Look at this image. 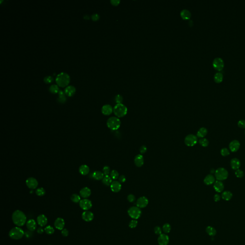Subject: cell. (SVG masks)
<instances>
[{
	"label": "cell",
	"mask_w": 245,
	"mask_h": 245,
	"mask_svg": "<svg viewBox=\"0 0 245 245\" xmlns=\"http://www.w3.org/2000/svg\"><path fill=\"white\" fill-rule=\"evenodd\" d=\"M25 235L26 236V237L27 238H32L33 237V233L32 232V231H27L25 233Z\"/></svg>",
	"instance_id": "54"
},
{
	"label": "cell",
	"mask_w": 245,
	"mask_h": 245,
	"mask_svg": "<svg viewBox=\"0 0 245 245\" xmlns=\"http://www.w3.org/2000/svg\"><path fill=\"white\" fill-rule=\"evenodd\" d=\"M27 228L28 230L32 232L34 231L36 229L37 227V224L34 219H29L27 222Z\"/></svg>",
	"instance_id": "22"
},
{
	"label": "cell",
	"mask_w": 245,
	"mask_h": 245,
	"mask_svg": "<svg viewBox=\"0 0 245 245\" xmlns=\"http://www.w3.org/2000/svg\"><path fill=\"white\" fill-rule=\"evenodd\" d=\"M44 231H45V230H44V229L42 228V227L40 226V227H39V228H38V229H37V232H38V234H42L44 233Z\"/></svg>",
	"instance_id": "58"
},
{
	"label": "cell",
	"mask_w": 245,
	"mask_h": 245,
	"mask_svg": "<svg viewBox=\"0 0 245 245\" xmlns=\"http://www.w3.org/2000/svg\"><path fill=\"white\" fill-rule=\"evenodd\" d=\"M100 16L97 14H95L91 16V19L94 21H97L99 19Z\"/></svg>",
	"instance_id": "56"
},
{
	"label": "cell",
	"mask_w": 245,
	"mask_h": 245,
	"mask_svg": "<svg viewBox=\"0 0 245 245\" xmlns=\"http://www.w3.org/2000/svg\"><path fill=\"white\" fill-rule=\"evenodd\" d=\"M127 200L129 202L133 203L136 200V197L133 194H130L127 196Z\"/></svg>",
	"instance_id": "48"
},
{
	"label": "cell",
	"mask_w": 245,
	"mask_h": 245,
	"mask_svg": "<svg viewBox=\"0 0 245 245\" xmlns=\"http://www.w3.org/2000/svg\"><path fill=\"white\" fill-rule=\"evenodd\" d=\"M11 218L13 222L18 227L24 226L27 222L26 215L23 212L19 210H16L13 213Z\"/></svg>",
	"instance_id": "1"
},
{
	"label": "cell",
	"mask_w": 245,
	"mask_h": 245,
	"mask_svg": "<svg viewBox=\"0 0 245 245\" xmlns=\"http://www.w3.org/2000/svg\"><path fill=\"white\" fill-rule=\"evenodd\" d=\"M79 205L80 207L84 211H88L92 207V204L91 201L87 199H84L80 200Z\"/></svg>",
	"instance_id": "9"
},
{
	"label": "cell",
	"mask_w": 245,
	"mask_h": 245,
	"mask_svg": "<svg viewBox=\"0 0 245 245\" xmlns=\"http://www.w3.org/2000/svg\"><path fill=\"white\" fill-rule=\"evenodd\" d=\"M207 134V130L204 127H202L198 131L197 133V136L200 138H204Z\"/></svg>",
	"instance_id": "30"
},
{
	"label": "cell",
	"mask_w": 245,
	"mask_h": 245,
	"mask_svg": "<svg viewBox=\"0 0 245 245\" xmlns=\"http://www.w3.org/2000/svg\"><path fill=\"white\" fill-rule=\"evenodd\" d=\"M163 230L165 233H170V230H171V226L169 224L166 223L163 226Z\"/></svg>",
	"instance_id": "41"
},
{
	"label": "cell",
	"mask_w": 245,
	"mask_h": 245,
	"mask_svg": "<svg viewBox=\"0 0 245 245\" xmlns=\"http://www.w3.org/2000/svg\"><path fill=\"white\" fill-rule=\"evenodd\" d=\"M44 230H45V233L48 235H52V234H54V233L55 232V230H54V228L53 227L50 226H46L44 229Z\"/></svg>",
	"instance_id": "38"
},
{
	"label": "cell",
	"mask_w": 245,
	"mask_h": 245,
	"mask_svg": "<svg viewBox=\"0 0 245 245\" xmlns=\"http://www.w3.org/2000/svg\"><path fill=\"white\" fill-rule=\"evenodd\" d=\"M65 223L64 219L61 217L56 219L54 222V226L58 230H62L64 229Z\"/></svg>",
	"instance_id": "15"
},
{
	"label": "cell",
	"mask_w": 245,
	"mask_h": 245,
	"mask_svg": "<svg viewBox=\"0 0 245 245\" xmlns=\"http://www.w3.org/2000/svg\"></svg>",
	"instance_id": "62"
},
{
	"label": "cell",
	"mask_w": 245,
	"mask_h": 245,
	"mask_svg": "<svg viewBox=\"0 0 245 245\" xmlns=\"http://www.w3.org/2000/svg\"><path fill=\"white\" fill-rule=\"evenodd\" d=\"M221 154L224 157H226L228 155H229L230 154V152L229 150L226 148H224L221 149Z\"/></svg>",
	"instance_id": "44"
},
{
	"label": "cell",
	"mask_w": 245,
	"mask_h": 245,
	"mask_svg": "<svg viewBox=\"0 0 245 245\" xmlns=\"http://www.w3.org/2000/svg\"><path fill=\"white\" fill-rule=\"evenodd\" d=\"M107 126L112 130H116L121 126V121L117 117H110L107 121Z\"/></svg>",
	"instance_id": "5"
},
{
	"label": "cell",
	"mask_w": 245,
	"mask_h": 245,
	"mask_svg": "<svg viewBox=\"0 0 245 245\" xmlns=\"http://www.w3.org/2000/svg\"><path fill=\"white\" fill-rule=\"evenodd\" d=\"M48 218L45 215L43 214H41L38 215L37 217V222L41 227L45 226L48 224Z\"/></svg>",
	"instance_id": "16"
},
{
	"label": "cell",
	"mask_w": 245,
	"mask_h": 245,
	"mask_svg": "<svg viewBox=\"0 0 245 245\" xmlns=\"http://www.w3.org/2000/svg\"><path fill=\"white\" fill-rule=\"evenodd\" d=\"M26 185L30 189H35L37 188L38 182L37 179L34 178H29L26 181Z\"/></svg>",
	"instance_id": "11"
},
{
	"label": "cell",
	"mask_w": 245,
	"mask_h": 245,
	"mask_svg": "<svg viewBox=\"0 0 245 245\" xmlns=\"http://www.w3.org/2000/svg\"><path fill=\"white\" fill-rule=\"evenodd\" d=\"M198 141L197 137L196 136L190 134L186 136L185 138L184 143L185 145L188 147H193L195 145Z\"/></svg>",
	"instance_id": "8"
},
{
	"label": "cell",
	"mask_w": 245,
	"mask_h": 245,
	"mask_svg": "<svg viewBox=\"0 0 245 245\" xmlns=\"http://www.w3.org/2000/svg\"><path fill=\"white\" fill-rule=\"evenodd\" d=\"M240 146V144L239 142L236 140L231 141L229 144V146L230 150L233 152H235L238 151V150L239 149Z\"/></svg>",
	"instance_id": "18"
},
{
	"label": "cell",
	"mask_w": 245,
	"mask_h": 245,
	"mask_svg": "<svg viewBox=\"0 0 245 245\" xmlns=\"http://www.w3.org/2000/svg\"><path fill=\"white\" fill-rule=\"evenodd\" d=\"M223 74L221 72H217L214 76V80L216 83L222 82L223 79Z\"/></svg>",
	"instance_id": "32"
},
{
	"label": "cell",
	"mask_w": 245,
	"mask_h": 245,
	"mask_svg": "<svg viewBox=\"0 0 245 245\" xmlns=\"http://www.w3.org/2000/svg\"><path fill=\"white\" fill-rule=\"evenodd\" d=\"M214 188L216 192H222L224 189V185L222 181H217L214 183Z\"/></svg>",
	"instance_id": "24"
},
{
	"label": "cell",
	"mask_w": 245,
	"mask_h": 245,
	"mask_svg": "<svg viewBox=\"0 0 245 245\" xmlns=\"http://www.w3.org/2000/svg\"><path fill=\"white\" fill-rule=\"evenodd\" d=\"M137 224H138V222L136 220V219H134V220H131L129 224V226L131 228H134L136 227L137 226Z\"/></svg>",
	"instance_id": "43"
},
{
	"label": "cell",
	"mask_w": 245,
	"mask_h": 245,
	"mask_svg": "<svg viewBox=\"0 0 245 245\" xmlns=\"http://www.w3.org/2000/svg\"><path fill=\"white\" fill-rule=\"evenodd\" d=\"M199 143L203 147H207L209 145V141L207 139L204 138H202L200 139L199 141Z\"/></svg>",
	"instance_id": "40"
},
{
	"label": "cell",
	"mask_w": 245,
	"mask_h": 245,
	"mask_svg": "<svg viewBox=\"0 0 245 245\" xmlns=\"http://www.w3.org/2000/svg\"><path fill=\"white\" fill-rule=\"evenodd\" d=\"M158 241L159 245H168L169 243V238L166 234H161L159 235Z\"/></svg>",
	"instance_id": "13"
},
{
	"label": "cell",
	"mask_w": 245,
	"mask_h": 245,
	"mask_svg": "<svg viewBox=\"0 0 245 245\" xmlns=\"http://www.w3.org/2000/svg\"><path fill=\"white\" fill-rule=\"evenodd\" d=\"M79 173L82 175H87L89 173L90 168L86 165H83L79 167Z\"/></svg>",
	"instance_id": "27"
},
{
	"label": "cell",
	"mask_w": 245,
	"mask_h": 245,
	"mask_svg": "<svg viewBox=\"0 0 245 245\" xmlns=\"http://www.w3.org/2000/svg\"><path fill=\"white\" fill-rule=\"evenodd\" d=\"M92 176L94 180L99 181L102 180L104 177V174L100 171H95L92 173Z\"/></svg>",
	"instance_id": "28"
},
{
	"label": "cell",
	"mask_w": 245,
	"mask_h": 245,
	"mask_svg": "<svg viewBox=\"0 0 245 245\" xmlns=\"http://www.w3.org/2000/svg\"><path fill=\"white\" fill-rule=\"evenodd\" d=\"M110 177L114 180H117L119 178V173L116 170H113L110 172Z\"/></svg>",
	"instance_id": "37"
},
{
	"label": "cell",
	"mask_w": 245,
	"mask_h": 245,
	"mask_svg": "<svg viewBox=\"0 0 245 245\" xmlns=\"http://www.w3.org/2000/svg\"><path fill=\"white\" fill-rule=\"evenodd\" d=\"M119 181L120 182V183H124L125 181H126V177L125 176L122 175H121L119 177Z\"/></svg>",
	"instance_id": "55"
},
{
	"label": "cell",
	"mask_w": 245,
	"mask_h": 245,
	"mask_svg": "<svg viewBox=\"0 0 245 245\" xmlns=\"http://www.w3.org/2000/svg\"><path fill=\"white\" fill-rule=\"evenodd\" d=\"M91 190L88 187H84L81 189L79 192L80 195L84 199L89 197L91 195Z\"/></svg>",
	"instance_id": "20"
},
{
	"label": "cell",
	"mask_w": 245,
	"mask_h": 245,
	"mask_svg": "<svg viewBox=\"0 0 245 245\" xmlns=\"http://www.w3.org/2000/svg\"><path fill=\"white\" fill-rule=\"evenodd\" d=\"M82 218L86 222H91L94 218V215L91 211H85L83 212L81 215Z\"/></svg>",
	"instance_id": "14"
},
{
	"label": "cell",
	"mask_w": 245,
	"mask_h": 245,
	"mask_svg": "<svg viewBox=\"0 0 245 245\" xmlns=\"http://www.w3.org/2000/svg\"><path fill=\"white\" fill-rule=\"evenodd\" d=\"M228 176V172L226 169L223 168H219L215 171V177L217 181H224L226 180Z\"/></svg>",
	"instance_id": "6"
},
{
	"label": "cell",
	"mask_w": 245,
	"mask_h": 245,
	"mask_svg": "<svg viewBox=\"0 0 245 245\" xmlns=\"http://www.w3.org/2000/svg\"></svg>",
	"instance_id": "61"
},
{
	"label": "cell",
	"mask_w": 245,
	"mask_h": 245,
	"mask_svg": "<svg viewBox=\"0 0 245 245\" xmlns=\"http://www.w3.org/2000/svg\"><path fill=\"white\" fill-rule=\"evenodd\" d=\"M120 1H119V0H112V1H111V4H112L113 5H115V6L118 5L120 3Z\"/></svg>",
	"instance_id": "57"
},
{
	"label": "cell",
	"mask_w": 245,
	"mask_h": 245,
	"mask_svg": "<svg viewBox=\"0 0 245 245\" xmlns=\"http://www.w3.org/2000/svg\"><path fill=\"white\" fill-rule=\"evenodd\" d=\"M110 188L112 192H118L120 191L122 188L121 183L118 181H113L110 185Z\"/></svg>",
	"instance_id": "17"
},
{
	"label": "cell",
	"mask_w": 245,
	"mask_h": 245,
	"mask_svg": "<svg viewBox=\"0 0 245 245\" xmlns=\"http://www.w3.org/2000/svg\"><path fill=\"white\" fill-rule=\"evenodd\" d=\"M44 81L45 82V83H52V82L53 81V77H52V76H46V77H45V78H44Z\"/></svg>",
	"instance_id": "46"
},
{
	"label": "cell",
	"mask_w": 245,
	"mask_h": 245,
	"mask_svg": "<svg viewBox=\"0 0 245 245\" xmlns=\"http://www.w3.org/2000/svg\"><path fill=\"white\" fill-rule=\"evenodd\" d=\"M134 163L136 166L137 167H141L143 165L144 163L143 156L141 154L136 155L134 159Z\"/></svg>",
	"instance_id": "21"
},
{
	"label": "cell",
	"mask_w": 245,
	"mask_h": 245,
	"mask_svg": "<svg viewBox=\"0 0 245 245\" xmlns=\"http://www.w3.org/2000/svg\"><path fill=\"white\" fill-rule=\"evenodd\" d=\"M49 91L52 94H57L59 91V88L57 85H52L49 88Z\"/></svg>",
	"instance_id": "39"
},
{
	"label": "cell",
	"mask_w": 245,
	"mask_h": 245,
	"mask_svg": "<svg viewBox=\"0 0 245 245\" xmlns=\"http://www.w3.org/2000/svg\"><path fill=\"white\" fill-rule=\"evenodd\" d=\"M68 234H69L68 231L66 228H64L63 229L61 230V234L63 237H68Z\"/></svg>",
	"instance_id": "52"
},
{
	"label": "cell",
	"mask_w": 245,
	"mask_h": 245,
	"mask_svg": "<svg viewBox=\"0 0 245 245\" xmlns=\"http://www.w3.org/2000/svg\"><path fill=\"white\" fill-rule=\"evenodd\" d=\"M57 101L61 103H64L66 101V97H65V95L59 96V98L57 99Z\"/></svg>",
	"instance_id": "51"
},
{
	"label": "cell",
	"mask_w": 245,
	"mask_h": 245,
	"mask_svg": "<svg viewBox=\"0 0 245 245\" xmlns=\"http://www.w3.org/2000/svg\"><path fill=\"white\" fill-rule=\"evenodd\" d=\"M103 173L106 175H109L110 172V168L108 166H104L102 169Z\"/></svg>",
	"instance_id": "45"
},
{
	"label": "cell",
	"mask_w": 245,
	"mask_h": 245,
	"mask_svg": "<svg viewBox=\"0 0 245 245\" xmlns=\"http://www.w3.org/2000/svg\"><path fill=\"white\" fill-rule=\"evenodd\" d=\"M235 175H236L237 177L238 178H241L244 176V172L242 170L238 169V170H236Z\"/></svg>",
	"instance_id": "42"
},
{
	"label": "cell",
	"mask_w": 245,
	"mask_h": 245,
	"mask_svg": "<svg viewBox=\"0 0 245 245\" xmlns=\"http://www.w3.org/2000/svg\"><path fill=\"white\" fill-rule=\"evenodd\" d=\"M112 182V179L109 175L104 176L102 180V182L106 186H110Z\"/></svg>",
	"instance_id": "31"
},
{
	"label": "cell",
	"mask_w": 245,
	"mask_h": 245,
	"mask_svg": "<svg viewBox=\"0 0 245 245\" xmlns=\"http://www.w3.org/2000/svg\"><path fill=\"white\" fill-rule=\"evenodd\" d=\"M25 235V232L20 227L17 226L13 228L9 233V236L11 239L18 240L23 238Z\"/></svg>",
	"instance_id": "4"
},
{
	"label": "cell",
	"mask_w": 245,
	"mask_h": 245,
	"mask_svg": "<svg viewBox=\"0 0 245 245\" xmlns=\"http://www.w3.org/2000/svg\"><path fill=\"white\" fill-rule=\"evenodd\" d=\"M181 18L184 20H189L191 17V13L188 10L184 9L181 13Z\"/></svg>",
	"instance_id": "29"
},
{
	"label": "cell",
	"mask_w": 245,
	"mask_h": 245,
	"mask_svg": "<svg viewBox=\"0 0 245 245\" xmlns=\"http://www.w3.org/2000/svg\"><path fill=\"white\" fill-rule=\"evenodd\" d=\"M76 91L75 88L73 86L69 85L66 87L65 90V93L68 96L71 97L75 94Z\"/></svg>",
	"instance_id": "25"
},
{
	"label": "cell",
	"mask_w": 245,
	"mask_h": 245,
	"mask_svg": "<svg viewBox=\"0 0 245 245\" xmlns=\"http://www.w3.org/2000/svg\"><path fill=\"white\" fill-rule=\"evenodd\" d=\"M113 112L112 106L109 104H106L103 106L102 108V113L105 115H109Z\"/></svg>",
	"instance_id": "19"
},
{
	"label": "cell",
	"mask_w": 245,
	"mask_h": 245,
	"mask_svg": "<svg viewBox=\"0 0 245 245\" xmlns=\"http://www.w3.org/2000/svg\"><path fill=\"white\" fill-rule=\"evenodd\" d=\"M71 199L73 203H79V202L81 200H80V197L77 194H72L71 196Z\"/></svg>",
	"instance_id": "35"
},
{
	"label": "cell",
	"mask_w": 245,
	"mask_h": 245,
	"mask_svg": "<svg viewBox=\"0 0 245 245\" xmlns=\"http://www.w3.org/2000/svg\"><path fill=\"white\" fill-rule=\"evenodd\" d=\"M206 232L208 235L211 236H214L216 234V231L215 229L211 226H208L206 228Z\"/></svg>",
	"instance_id": "34"
},
{
	"label": "cell",
	"mask_w": 245,
	"mask_h": 245,
	"mask_svg": "<svg viewBox=\"0 0 245 245\" xmlns=\"http://www.w3.org/2000/svg\"><path fill=\"white\" fill-rule=\"evenodd\" d=\"M220 200V196L218 194H216L214 196V200L215 202H218Z\"/></svg>",
	"instance_id": "59"
},
{
	"label": "cell",
	"mask_w": 245,
	"mask_h": 245,
	"mask_svg": "<svg viewBox=\"0 0 245 245\" xmlns=\"http://www.w3.org/2000/svg\"><path fill=\"white\" fill-rule=\"evenodd\" d=\"M238 127L240 128H245V120H241L238 121Z\"/></svg>",
	"instance_id": "50"
},
{
	"label": "cell",
	"mask_w": 245,
	"mask_h": 245,
	"mask_svg": "<svg viewBox=\"0 0 245 245\" xmlns=\"http://www.w3.org/2000/svg\"><path fill=\"white\" fill-rule=\"evenodd\" d=\"M232 193L229 191H225L222 193V198L224 200L229 201L232 197Z\"/></svg>",
	"instance_id": "33"
},
{
	"label": "cell",
	"mask_w": 245,
	"mask_h": 245,
	"mask_svg": "<svg viewBox=\"0 0 245 245\" xmlns=\"http://www.w3.org/2000/svg\"><path fill=\"white\" fill-rule=\"evenodd\" d=\"M204 184L207 185L212 184L215 183V177L212 174H209L204 178Z\"/></svg>",
	"instance_id": "26"
},
{
	"label": "cell",
	"mask_w": 245,
	"mask_h": 245,
	"mask_svg": "<svg viewBox=\"0 0 245 245\" xmlns=\"http://www.w3.org/2000/svg\"><path fill=\"white\" fill-rule=\"evenodd\" d=\"M123 97L120 95H117L115 97V101L117 103V104L122 103V102H123Z\"/></svg>",
	"instance_id": "47"
},
{
	"label": "cell",
	"mask_w": 245,
	"mask_h": 245,
	"mask_svg": "<svg viewBox=\"0 0 245 245\" xmlns=\"http://www.w3.org/2000/svg\"><path fill=\"white\" fill-rule=\"evenodd\" d=\"M147 150V148L145 146H142L140 148V152L141 154H143L146 152Z\"/></svg>",
	"instance_id": "53"
},
{
	"label": "cell",
	"mask_w": 245,
	"mask_h": 245,
	"mask_svg": "<svg viewBox=\"0 0 245 245\" xmlns=\"http://www.w3.org/2000/svg\"><path fill=\"white\" fill-rule=\"evenodd\" d=\"M148 204V200L147 198L142 196L139 198L136 201V206L139 208L146 207Z\"/></svg>",
	"instance_id": "12"
},
{
	"label": "cell",
	"mask_w": 245,
	"mask_h": 245,
	"mask_svg": "<svg viewBox=\"0 0 245 245\" xmlns=\"http://www.w3.org/2000/svg\"><path fill=\"white\" fill-rule=\"evenodd\" d=\"M56 81L58 86L61 87L67 86L69 83L70 77L65 72H61L57 75Z\"/></svg>",
	"instance_id": "2"
},
{
	"label": "cell",
	"mask_w": 245,
	"mask_h": 245,
	"mask_svg": "<svg viewBox=\"0 0 245 245\" xmlns=\"http://www.w3.org/2000/svg\"><path fill=\"white\" fill-rule=\"evenodd\" d=\"M213 65L215 69L218 71H221L224 67V62L222 59L220 57H216L213 61Z\"/></svg>",
	"instance_id": "10"
},
{
	"label": "cell",
	"mask_w": 245,
	"mask_h": 245,
	"mask_svg": "<svg viewBox=\"0 0 245 245\" xmlns=\"http://www.w3.org/2000/svg\"><path fill=\"white\" fill-rule=\"evenodd\" d=\"M59 96H62V95H65V92L63 91H61V90H60V91H59Z\"/></svg>",
	"instance_id": "60"
},
{
	"label": "cell",
	"mask_w": 245,
	"mask_h": 245,
	"mask_svg": "<svg viewBox=\"0 0 245 245\" xmlns=\"http://www.w3.org/2000/svg\"><path fill=\"white\" fill-rule=\"evenodd\" d=\"M114 114L118 118L124 116L127 113V108L122 103H118L114 106L113 108Z\"/></svg>",
	"instance_id": "3"
},
{
	"label": "cell",
	"mask_w": 245,
	"mask_h": 245,
	"mask_svg": "<svg viewBox=\"0 0 245 245\" xmlns=\"http://www.w3.org/2000/svg\"><path fill=\"white\" fill-rule=\"evenodd\" d=\"M230 165L232 169L237 170L240 168L241 163L240 160L237 158H234L231 159L230 161Z\"/></svg>",
	"instance_id": "23"
},
{
	"label": "cell",
	"mask_w": 245,
	"mask_h": 245,
	"mask_svg": "<svg viewBox=\"0 0 245 245\" xmlns=\"http://www.w3.org/2000/svg\"><path fill=\"white\" fill-rule=\"evenodd\" d=\"M154 232L155 234L160 235L162 234V230L160 227L156 226L154 228Z\"/></svg>",
	"instance_id": "49"
},
{
	"label": "cell",
	"mask_w": 245,
	"mask_h": 245,
	"mask_svg": "<svg viewBox=\"0 0 245 245\" xmlns=\"http://www.w3.org/2000/svg\"><path fill=\"white\" fill-rule=\"evenodd\" d=\"M128 214L132 218L136 220L140 217L142 212L140 208L137 206H132L128 209Z\"/></svg>",
	"instance_id": "7"
},
{
	"label": "cell",
	"mask_w": 245,
	"mask_h": 245,
	"mask_svg": "<svg viewBox=\"0 0 245 245\" xmlns=\"http://www.w3.org/2000/svg\"><path fill=\"white\" fill-rule=\"evenodd\" d=\"M36 193L38 196H44L45 194V190L44 189L42 188V187L38 188L36 190Z\"/></svg>",
	"instance_id": "36"
}]
</instances>
